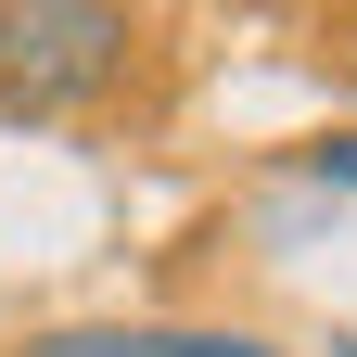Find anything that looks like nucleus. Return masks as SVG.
<instances>
[{
    "label": "nucleus",
    "mask_w": 357,
    "mask_h": 357,
    "mask_svg": "<svg viewBox=\"0 0 357 357\" xmlns=\"http://www.w3.org/2000/svg\"><path fill=\"white\" fill-rule=\"evenodd\" d=\"M128 64V13L102 0H13L0 13V115H64Z\"/></svg>",
    "instance_id": "f257e3e1"
},
{
    "label": "nucleus",
    "mask_w": 357,
    "mask_h": 357,
    "mask_svg": "<svg viewBox=\"0 0 357 357\" xmlns=\"http://www.w3.org/2000/svg\"><path fill=\"white\" fill-rule=\"evenodd\" d=\"M26 357H268L255 332H153V319H115V332H38Z\"/></svg>",
    "instance_id": "f03ea898"
},
{
    "label": "nucleus",
    "mask_w": 357,
    "mask_h": 357,
    "mask_svg": "<svg viewBox=\"0 0 357 357\" xmlns=\"http://www.w3.org/2000/svg\"><path fill=\"white\" fill-rule=\"evenodd\" d=\"M306 178H332V192H357V128H332V141H306Z\"/></svg>",
    "instance_id": "7ed1b4c3"
},
{
    "label": "nucleus",
    "mask_w": 357,
    "mask_h": 357,
    "mask_svg": "<svg viewBox=\"0 0 357 357\" xmlns=\"http://www.w3.org/2000/svg\"><path fill=\"white\" fill-rule=\"evenodd\" d=\"M332 357H357V332H344V344H332Z\"/></svg>",
    "instance_id": "20e7f679"
}]
</instances>
